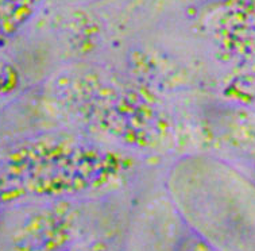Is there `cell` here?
<instances>
[{"label": "cell", "mask_w": 255, "mask_h": 251, "mask_svg": "<svg viewBox=\"0 0 255 251\" xmlns=\"http://www.w3.org/2000/svg\"><path fill=\"white\" fill-rule=\"evenodd\" d=\"M43 0H0V38L16 33Z\"/></svg>", "instance_id": "cell-1"}]
</instances>
